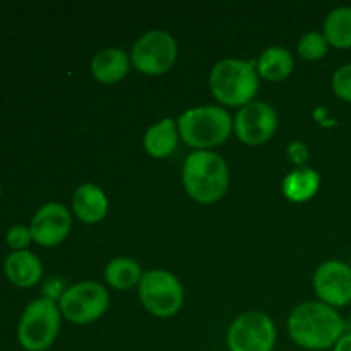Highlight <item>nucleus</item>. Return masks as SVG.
Instances as JSON below:
<instances>
[{"mask_svg":"<svg viewBox=\"0 0 351 351\" xmlns=\"http://www.w3.org/2000/svg\"><path fill=\"white\" fill-rule=\"evenodd\" d=\"M288 332L300 348L324 351L335 348L346 332V322L336 308L322 302H305L291 311Z\"/></svg>","mask_w":351,"mask_h":351,"instance_id":"nucleus-1","label":"nucleus"},{"mask_svg":"<svg viewBox=\"0 0 351 351\" xmlns=\"http://www.w3.org/2000/svg\"><path fill=\"white\" fill-rule=\"evenodd\" d=\"M182 180L189 197L199 204H213L228 191V165L213 151H194L185 160Z\"/></svg>","mask_w":351,"mask_h":351,"instance_id":"nucleus-2","label":"nucleus"},{"mask_svg":"<svg viewBox=\"0 0 351 351\" xmlns=\"http://www.w3.org/2000/svg\"><path fill=\"white\" fill-rule=\"evenodd\" d=\"M209 89L225 106H242L254 101L259 91V74L256 64L240 58H223L209 74Z\"/></svg>","mask_w":351,"mask_h":351,"instance_id":"nucleus-3","label":"nucleus"},{"mask_svg":"<svg viewBox=\"0 0 351 351\" xmlns=\"http://www.w3.org/2000/svg\"><path fill=\"white\" fill-rule=\"evenodd\" d=\"M177 127L180 139L187 146L208 151L228 139L233 130V120L221 106H194L178 117Z\"/></svg>","mask_w":351,"mask_h":351,"instance_id":"nucleus-4","label":"nucleus"},{"mask_svg":"<svg viewBox=\"0 0 351 351\" xmlns=\"http://www.w3.org/2000/svg\"><path fill=\"white\" fill-rule=\"evenodd\" d=\"M62 312L55 300L43 297L33 300L19 319L17 341L26 351H47L60 331Z\"/></svg>","mask_w":351,"mask_h":351,"instance_id":"nucleus-5","label":"nucleus"},{"mask_svg":"<svg viewBox=\"0 0 351 351\" xmlns=\"http://www.w3.org/2000/svg\"><path fill=\"white\" fill-rule=\"evenodd\" d=\"M137 290L144 308L154 317H173L184 305V288L170 271H147L143 274Z\"/></svg>","mask_w":351,"mask_h":351,"instance_id":"nucleus-6","label":"nucleus"},{"mask_svg":"<svg viewBox=\"0 0 351 351\" xmlns=\"http://www.w3.org/2000/svg\"><path fill=\"white\" fill-rule=\"evenodd\" d=\"M110 305V295L96 281H81L65 288L58 297L62 315L72 324H91L98 321Z\"/></svg>","mask_w":351,"mask_h":351,"instance_id":"nucleus-7","label":"nucleus"},{"mask_svg":"<svg viewBox=\"0 0 351 351\" xmlns=\"http://www.w3.org/2000/svg\"><path fill=\"white\" fill-rule=\"evenodd\" d=\"M178 47L170 33L153 29L144 33L134 43L130 62L139 72L146 75L167 74L177 62Z\"/></svg>","mask_w":351,"mask_h":351,"instance_id":"nucleus-8","label":"nucleus"},{"mask_svg":"<svg viewBox=\"0 0 351 351\" xmlns=\"http://www.w3.org/2000/svg\"><path fill=\"white\" fill-rule=\"evenodd\" d=\"M276 326L269 315L250 311L240 314L226 332L228 351H273Z\"/></svg>","mask_w":351,"mask_h":351,"instance_id":"nucleus-9","label":"nucleus"},{"mask_svg":"<svg viewBox=\"0 0 351 351\" xmlns=\"http://www.w3.org/2000/svg\"><path fill=\"white\" fill-rule=\"evenodd\" d=\"M278 115L271 105L254 99L242 106L233 119V130L240 143L247 146H261L274 136Z\"/></svg>","mask_w":351,"mask_h":351,"instance_id":"nucleus-10","label":"nucleus"},{"mask_svg":"<svg viewBox=\"0 0 351 351\" xmlns=\"http://www.w3.org/2000/svg\"><path fill=\"white\" fill-rule=\"evenodd\" d=\"M314 291L319 302L332 308L351 304V266L343 261L322 263L314 274Z\"/></svg>","mask_w":351,"mask_h":351,"instance_id":"nucleus-11","label":"nucleus"},{"mask_svg":"<svg viewBox=\"0 0 351 351\" xmlns=\"http://www.w3.org/2000/svg\"><path fill=\"white\" fill-rule=\"evenodd\" d=\"M71 213L60 202H48L34 213L29 223L33 242L41 247H57L71 232Z\"/></svg>","mask_w":351,"mask_h":351,"instance_id":"nucleus-12","label":"nucleus"},{"mask_svg":"<svg viewBox=\"0 0 351 351\" xmlns=\"http://www.w3.org/2000/svg\"><path fill=\"white\" fill-rule=\"evenodd\" d=\"M3 273L7 280L19 288H31L41 280V261L29 250L10 252L3 261Z\"/></svg>","mask_w":351,"mask_h":351,"instance_id":"nucleus-13","label":"nucleus"},{"mask_svg":"<svg viewBox=\"0 0 351 351\" xmlns=\"http://www.w3.org/2000/svg\"><path fill=\"white\" fill-rule=\"evenodd\" d=\"M72 209L82 223L95 225V223L105 219L106 213H108V197L98 185L84 184L74 192Z\"/></svg>","mask_w":351,"mask_h":351,"instance_id":"nucleus-14","label":"nucleus"},{"mask_svg":"<svg viewBox=\"0 0 351 351\" xmlns=\"http://www.w3.org/2000/svg\"><path fill=\"white\" fill-rule=\"evenodd\" d=\"M130 55L120 48L99 50L91 60V74L101 84H117L127 75L130 69Z\"/></svg>","mask_w":351,"mask_h":351,"instance_id":"nucleus-15","label":"nucleus"},{"mask_svg":"<svg viewBox=\"0 0 351 351\" xmlns=\"http://www.w3.org/2000/svg\"><path fill=\"white\" fill-rule=\"evenodd\" d=\"M178 139L180 134H178L177 122L173 119H161L144 134V151L156 160L168 158L177 147Z\"/></svg>","mask_w":351,"mask_h":351,"instance_id":"nucleus-16","label":"nucleus"},{"mask_svg":"<svg viewBox=\"0 0 351 351\" xmlns=\"http://www.w3.org/2000/svg\"><path fill=\"white\" fill-rule=\"evenodd\" d=\"M256 69L259 77L271 82H280L293 72L295 60L287 48L269 47L261 53Z\"/></svg>","mask_w":351,"mask_h":351,"instance_id":"nucleus-17","label":"nucleus"},{"mask_svg":"<svg viewBox=\"0 0 351 351\" xmlns=\"http://www.w3.org/2000/svg\"><path fill=\"white\" fill-rule=\"evenodd\" d=\"M321 187V175L314 168H295L285 177L283 194L291 202L311 201Z\"/></svg>","mask_w":351,"mask_h":351,"instance_id":"nucleus-18","label":"nucleus"},{"mask_svg":"<svg viewBox=\"0 0 351 351\" xmlns=\"http://www.w3.org/2000/svg\"><path fill=\"white\" fill-rule=\"evenodd\" d=\"M322 34L328 40L329 47L338 50L351 48V7L341 5L332 9L324 19Z\"/></svg>","mask_w":351,"mask_h":351,"instance_id":"nucleus-19","label":"nucleus"},{"mask_svg":"<svg viewBox=\"0 0 351 351\" xmlns=\"http://www.w3.org/2000/svg\"><path fill=\"white\" fill-rule=\"evenodd\" d=\"M143 269L130 257H115L105 267V280L115 290H132L143 280Z\"/></svg>","mask_w":351,"mask_h":351,"instance_id":"nucleus-20","label":"nucleus"},{"mask_svg":"<svg viewBox=\"0 0 351 351\" xmlns=\"http://www.w3.org/2000/svg\"><path fill=\"white\" fill-rule=\"evenodd\" d=\"M298 55L308 62H317L328 55L329 43L326 36L319 31H308L298 41Z\"/></svg>","mask_w":351,"mask_h":351,"instance_id":"nucleus-21","label":"nucleus"},{"mask_svg":"<svg viewBox=\"0 0 351 351\" xmlns=\"http://www.w3.org/2000/svg\"><path fill=\"white\" fill-rule=\"evenodd\" d=\"M331 88L341 101L351 105V62L336 69L331 77Z\"/></svg>","mask_w":351,"mask_h":351,"instance_id":"nucleus-22","label":"nucleus"},{"mask_svg":"<svg viewBox=\"0 0 351 351\" xmlns=\"http://www.w3.org/2000/svg\"><path fill=\"white\" fill-rule=\"evenodd\" d=\"M33 237H31L29 228L23 225H14L7 230L5 242L7 245L12 249V252H17V250H27L26 247L29 245Z\"/></svg>","mask_w":351,"mask_h":351,"instance_id":"nucleus-23","label":"nucleus"},{"mask_svg":"<svg viewBox=\"0 0 351 351\" xmlns=\"http://www.w3.org/2000/svg\"><path fill=\"white\" fill-rule=\"evenodd\" d=\"M287 153H288V160H290L297 168H304V165L308 161V156H311L307 144L300 143V141L291 143L290 146H288Z\"/></svg>","mask_w":351,"mask_h":351,"instance_id":"nucleus-24","label":"nucleus"},{"mask_svg":"<svg viewBox=\"0 0 351 351\" xmlns=\"http://www.w3.org/2000/svg\"><path fill=\"white\" fill-rule=\"evenodd\" d=\"M332 351H351V331H346L345 335L339 338V341L336 343Z\"/></svg>","mask_w":351,"mask_h":351,"instance_id":"nucleus-25","label":"nucleus"},{"mask_svg":"<svg viewBox=\"0 0 351 351\" xmlns=\"http://www.w3.org/2000/svg\"><path fill=\"white\" fill-rule=\"evenodd\" d=\"M0 195H2V184H0Z\"/></svg>","mask_w":351,"mask_h":351,"instance_id":"nucleus-26","label":"nucleus"},{"mask_svg":"<svg viewBox=\"0 0 351 351\" xmlns=\"http://www.w3.org/2000/svg\"><path fill=\"white\" fill-rule=\"evenodd\" d=\"M350 266H351V254H350Z\"/></svg>","mask_w":351,"mask_h":351,"instance_id":"nucleus-27","label":"nucleus"}]
</instances>
